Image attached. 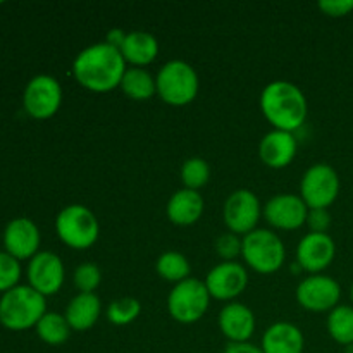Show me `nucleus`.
<instances>
[{
	"label": "nucleus",
	"instance_id": "nucleus-1",
	"mask_svg": "<svg viewBox=\"0 0 353 353\" xmlns=\"http://www.w3.org/2000/svg\"><path fill=\"white\" fill-rule=\"evenodd\" d=\"M126 69V61L121 52L105 41L83 48L72 61V76L78 85L95 93L119 88Z\"/></svg>",
	"mask_w": 353,
	"mask_h": 353
},
{
	"label": "nucleus",
	"instance_id": "nucleus-2",
	"mask_svg": "<svg viewBox=\"0 0 353 353\" xmlns=\"http://www.w3.org/2000/svg\"><path fill=\"white\" fill-rule=\"evenodd\" d=\"M259 103L272 130L295 133L305 124L309 114L305 93L295 83L285 79H276L265 85Z\"/></svg>",
	"mask_w": 353,
	"mask_h": 353
},
{
	"label": "nucleus",
	"instance_id": "nucleus-3",
	"mask_svg": "<svg viewBox=\"0 0 353 353\" xmlns=\"http://www.w3.org/2000/svg\"><path fill=\"white\" fill-rule=\"evenodd\" d=\"M47 314V300L30 285H19L0 299V324L9 331H26Z\"/></svg>",
	"mask_w": 353,
	"mask_h": 353
},
{
	"label": "nucleus",
	"instance_id": "nucleus-4",
	"mask_svg": "<svg viewBox=\"0 0 353 353\" xmlns=\"http://www.w3.org/2000/svg\"><path fill=\"white\" fill-rule=\"evenodd\" d=\"M157 95L162 102L172 107H183L196 99L200 90V79L195 68L181 59L168 61L155 76Z\"/></svg>",
	"mask_w": 353,
	"mask_h": 353
},
{
	"label": "nucleus",
	"instance_id": "nucleus-5",
	"mask_svg": "<svg viewBox=\"0 0 353 353\" xmlns=\"http://www.w3.org/2000/svg\"><path fill=\"white\" fill-rule=\"evenodd\" d=\"M241 257L252 271L268 276L285 265L286 248L274 231L257 228L241 238Z\"/></svg>",
	"mask_w": 353,
	"mask_h": 353
},
{
	"label": "nucleus",
	"instance_id": "nucleus-6",
	"mask_svg": "<svg viewBox=\"0 0 353 353\" xmlns=\"http://www.w3.org/2000/svg\"><path fill=\"white\" fill-rule=\"evenodd\" d=\"M55 233L65 247L72 250H86L99 240L100 224L88 207L71 203L55 217Z\"/></svg>",
	"mask_w": 353,
	"mask_h": 353
},
{
	"label": "nucleus",
	"instance_id": "nucleus-7",
	"mask_svg": "<svg viewBox=\"0 0 353 353\" xmlns=\"http://www.w3.org/2000/svg\"><path fill=\"white\" fill-rule=\"evenodd\" d=\"M210 305V293L205 283L188 278L172 286L168 296V312L176 323L195 324L207 314Z\"/></svg>",
	"mask_w": 353,
	"mask_h": 353
},
{
	"label": "nucleus",
	"instance_id": "nucleus-8",
	"mask_svg": "<svg viewBox=\"0 0 353 353\" xmlns=\"http://www.w3.org/2000/svg\"><path fill=\"white\" fill-rule=\"evenodd\" d=\"M340 176L326 162L312 164L302 176L300 196L309 209H327L340 195Z\"/></svg>",
	"mask_w": 353,
	"mask_h": 353
},
{
	"label": "nucleus",
	"instance_id": "nucleus-9",
	"mask_svg": "<svg viewBox=\"0 0 353 353\" xmlns=\"http://www.w3.org/2000/svg\"><path fill=\"white\" fill-rule=\"evenodd\" d=\"M62 103V86L50 74H38L30 79L23 93V105L33 119H50Z\"/></svg>",
	"mask_w": 353,
	"mask_h": 353
},
{
	"label": "nucleus",
	"instance_id": "nucleus-10",
	"mask_svg": "<svg viewBox=\"0 0 353 353\" xmlns=\"http://www.w3.org/2000/svg\"><path fill=\"white\" fill-rule=\"evenodd\" d=\"M262 209L261 200L252 190L240 188L234 190L226 199L223 207L224 224L228 231L243 238L245 234L257 230V224L261 221Z\"/></svg>",
	"mask_w": 353,
	"mask_h": 353
},
{
	"label": "nucleus",
	"instance_id": "nucleus-11",
	"mask_svg": "<svg viewBox=\"0 0 353 353\" xmlns=\"http://www.w3.org/2000/svg\"><path fill=\"white\" fill-rule=\"evenodd\" d=\"M295 299L302 309L309 312H331L340 305L341 286L326 274H310L299 283Z\"/></svg>",
	"mask_w": 353,
	"mask_h": 353
},
{
	"label": "nucleus",
	"instance_id": "nucleus-12",
	"mask_svg": "<svg viewBox=\"0 0 353 353\" xmlns=\"http://www.w3.org/2000/svg\"><path fill=\"white\" fill-rule=\"evenodd\" d=\"M28 285L45 299L61 292L65 279L64 262L54 252H38L28 262Z\"/></svg>",
	"mask_w": 353,
	"mask_h": 353
},
{
	"label": "nucleus",
	"instance_id": "nucleus-13",
	"mask_svg": "<svg viewBox=\"0 0 353 353\" xmlns=\"http://www.w3.org/2000/svg\"><path fill=\"white\" fill-rule=\"evenodd\" d=\"M307 214L309 207L303 202L302 196L295 193H279L262 209V216L268 221V224L274 230L281 231H295L300 230L307 223Z\"/></svg>",
	"mask_w": 353,
	"mask_h": 353
},
{
	"label": "nucleus",
	"instance_id": "nucleus-14",
	"mask_svg": "<svg viewBox=\"0 0 353 353\" xmlns=\"http://www.w3.org/2000/svg\"><path fill=\"white\" fill-rule=\"evenodd\" d=\"M205 286L210 299L234 302L248 286V272L240 262H221L205 276Z\"/></svg>",
	"mask_w": 353,
	"mask_h": 353
},
{
	"label": "nucleus",
	"instance_id": "nucleus-15",
	"mask_svg": "<svg viewBox=\"0 0 353 353\" xmlns=\"http://www.w3.org/2000/svg\"><path fill=\"white\" fill-rule=\"evenodd\" d=\"M296 264L309 274H323L336 257V243L327 233H307L296 245Z\"/></svg>",
	"mask_w": 353,
	"mask_h": 353
},
{
	"label": "nucleus",
	"instance_id": "nucleus-16",
	"mask_svg": "<svg viewBox=\"0 0 353 353\" xmlns=\"http://www.w3.org/2000/svg\"><path fill=\"white\" fill-rule=\"evenodd\" d=\"M40 230L28 217H16L10 221L3 231V247L9 255L17 261H28L38 254L40 248Z\"/></svg>",
	"mask_w": 353,
	"mask_h": 353
},
{
	"label": "nucleus",
	"instance_id": "nucleus-17",
	"mask_svg": "<svg viewBox=\"0 0 353 353\" xmlns=\"http://www.w3.org/2000/svg\"><path fill=\"white\" fill-rule=\"evenodd\" d=\"M299 141L295 133L281 130H271L259 143V157L268 168L285 169L295 161Z\"/></svg>",
	"mask_w": 353,
	"mask_h": 353
},
{
	"label": "nucleus",
	"instance_id": "nucleus-18",
	"mask_svg": "<svg viewBox=\"0 0 353 353\" xmlns=\"http://www.w3.org/2000/svg\"><path fill=\"white\" fill-rule=\"evenodd\" d=\"M217 324L230 343H248L255 333V314L243 303L230 302L221 309Z\"/></svg>",
	"mask_w": 353,
	"mask_h": 353
},
{
	"label": "nucleus",
	"instance_id": "nucleus-19",
	"mask_svg": "<svg viewBox=\"0 0 353 353\" xmlns=\"http://www.w3.org/2000/svg\"><path fill=\"white\" fill-rule=\"evenodd\" d=\"M305 336L296 324L279 321L271 324L262 334V353H303Z\"/></svg>",
	"mask_w": 353,
	"mask_h": 353
},
{
	"label": "nucleus",
	"instance_id": "nucleus-20",
	"mask_svg": "<svg viewBox=\"0 0 353 353\" xmlns=\"http://www.w3.org/2000/svg\"><path fill=\"white\" fill-rule=\"evenodd\" d=\"M203 210H205V200L202 193L188 188H181L172 193L165 207L168 219L176 226H193L203 216Z\"/></svg>",
	"mask_w": 353,
	"mask_h": 353
},
{
	"label": "nucleus",
	"instance_id": "nucleus-21",
	"mask_svg": "<svg viewBox=\"0 0 353 353\" xmlns=\"http://www.w3.org/2000/svg\"><path fill=\"white\" fill-rule=\"evenodd\" d=\"M119 52L131 68H145L157 59L159 41L148 31H131L126 33Z\"/></svg>",
	"mask_w": 353,
	"mask_h": 353
},
{
	"label": "nucleus",
	"instance_id": "nucleus-22",
	"mask_svg": "<svg viewBox=\"0 0 353 353\" xmlns=\"http://www.w3.org/2000/svg\"><path fill=\"white\" fill-rule=\"evenodd\" d=\"M102 302L95 293H78L65 307L64 317L72 331H88L99 321Z\"/></svg>",
	"mask_w": 353,
	"mask_h": 353
},
{
	"label": "nucleus",
	"instance_id": "nucleus-23",
	"mask_svg": "<svg viewBox=\"0 0 353 353\" xmlns=\"http://www.w3.org/2000/svg\"><path fill=\"white\" fill-rule=\"evenodd\" d=\"M119 88L128 99L143 102L157 93V83L155 76H152L145 68H128L121 79Z\"/></svg>",
	"mask_w": 353,
	"mask_h": 353
},
{
	"label": "nucleus",
	"instance_id": "nucleus-24",
	"mask_svg": "<svg viewBox=\"0 0 353 353\" xmlns=\"http://www.w3.org/2000/svg\"><path fill=\"white\" fill-rule=\"evenodd\" d=\"M38 338L50 347H61L71 336V326L65 317L57 312H47L34 326Z\"/></svg>",
	"mask_w": 353,
	"mask_h": 353
},
{
	"label": "nucleus",
	"instance_id": "nucleus-25",
	"mask_svg": "<svg viewBox=\"0 0 353 353\" xmlns=\"http://www.w3.org/2000/svg\"><path fill=\"white\" fill-rule=\"evenodd\" d=\"M155 271H157V274L162 279H165L169 283H174V285L192 278L190 276L192 265H190L188 259L181 252L176 250H168L159 255L157 262H155Z\"/></svg>",
	"mask_w": 353,
	"mask_h": 353
},
{
	"label": "nucleus",
	"instance_id": "nucleus-26",
	"mask_svg": "<svg viewBox=\"0 0 353 353\" xmlns=\"http://www.w3.org/2000/svg\"><path fill=\"white\" fill-rule=\"evenodd\" d=\"M326 327L333 341L343 347L353 345V307L338 305L330 312Z\"/></svg>",
	"mask_w": 353,
	"mask_h": 353
},
{
	"label": "nucleus",
	"instance_id": "nucleus-27",
	"mask_svg": "<svg viewBox=\"0 0 353 353\" xmlns=\"http://www.w3.org/2000/svg\"><path fill=\"white\" fill-rule=\"evenodd\" d=\"M141 314L140 300L133 296H121V299L112 300L107 307V321L112 323L114 326H128L134 323Z\"/></svg>",
	"mask_w": 353,
	"mask_h": 353
},
{
	"label": "nucleus",
	"instance_id": "nucleus-28",
	"mask_svg": "<svg viewBox=\"0 0 353 353\" xmlns=\"http://www.w3.org/2000/svg\"><path fill=\"white\" fill-rule=\"evenodd\" d=\"M210 179V165L205 159L202 157H190L183 162L181 165V181L185 188L195 190L199 192L200 188L209 183Z\"/></svg>",
	"mask_w": 353,
	"mask_h": 353
},
{
	"label": "nucleus",
	"instance_id": "nucleus-29",
	"mask_svg": "<svg viewBox=\"0 0 353 353\" xmlns=\"http://www.w3.org/2000/svg\"><path fill=\"white\" fill-rule=\"evenodd\" d=\"M72 279H74L78 293H95V290L102 283V272H100L99 265L85 262V264H79L76 268Z\"/></svg>",
	"mask_w": 353,
	"mask_h": 353
},
{
	"label": "nucleus",
	"instance_id": "nucleus-30",
	"mask_svg": "<svg viewBox=\"0 0 353 353\" xmlns=\"http://www.w3.org/2000/svg\"><path fill=\"white\" fill-rule=\"evenodd\" d=\"M21 279V262L9 255L7 252H0V293L19 286Z\"/></svg>",
	"mask_w": 353,
	"mask_h": 353
},
{
	"label": "nucleus",
	"instance_id": "nucleus-31",
	"mask_svg": "<svg viewBox=\"0 0 353 353\" xmlns=\"http://www.w3.org/2000/svg\"><path fill=\"white\" fill-rule=\"evenodd\" d=\"M214 248H216V254L224 262H234V259H238L241 255V238L238 234L228 231V233H223L221 236H217Z\"/></svg>",
	"mask_w": 353,
	"mask_h": 353
},
{
	"label": "nucleus",
	"instance_id": "nucleus-32",
	"mask_svg": "<svg viewBox=\"0 0 353 353\" xmlns=\"http://www.w3.org/2000/svg\"><path fill=\"white\" fill-rule=\"evenodd\" d=\"M307 226L310 233H327L331 228V214L327 209H309L307 214Z\"/></svg>",
	"mask_w": 353,
	"mask_h": 353
},
{
	"label": "nucleus",
	"instance_id": "nucleus-33",
	"mask_svg": "<svg viewBox=\"0 0 353 353\" xmlns=\"http://www.w3.org/2000/svg\"><path fill=\"white\" fill-rule=\"evenodd\" d=\"M317 7L330 17H345L353 10V0H321Z\"/></svg>",
	"mask_w": 353,
	"mask_h": 353
},
{
	"label": "nucleus",
	"instance_id": "nucleus-34",
	"mask_svg": "<svg viewBox=\"0 0 353 353\" xmlns=\"http://www.w3.org/2000/svg\"><path fill=\"white\" fill-rule=\"evenodd\" d=\"M223 353H262V350L261 347L252 345L250 341H248V343H230L224 348Z\"/></svg>",
	"mask_w": 353,
	"mask_h": 353
},
{
	"label": "nucleus",
	"instance_id": "nucleus-35",
	"mask_svg": "<svg viewBox=\"0 0 353 353\" xmlns=\"http://www.w3.org/2000/svg\"><path fill=\"white\" fill-rule=\"evenodd\" d=\"M124 38H126V33H124L121 28H112V30L107 33L105 43L112 45L114 48H117V50H119L121 45H123V41H124Z\"/></svg>",
	"mask_w": 353,
	"mask_h": 353
},
{
	"label": "nucleus",
	"instance_id": "nucleus-36",
	"mask_svg": "<svg viewBox=\"0 0 353 353\" xmlns=\"http://www.w3.org/2000/svg\"><path fill=\"white\" fill-rule=\"evenodd\" d=\"M347 353H353V345H350V347H347Z\"/></svg>",
	"mask_w": 353,
	"mask_h": 353
},
{
	"label": "nucleus",
	"instance_id": "nucleus-37",
	"mask_svg": "<svg viewBox=\"0 0 353 353\" xmlns=\"http://www.w3.org/2000/svg\"><path fill=\"white\" fill-rule=\"evenodd\" d=\"M350 296H352V302H353V285H352V290H350Z\"/></svg>",
	"mask_w": 353,
	"mask_h": 353
}]
</instances>
